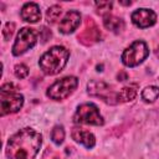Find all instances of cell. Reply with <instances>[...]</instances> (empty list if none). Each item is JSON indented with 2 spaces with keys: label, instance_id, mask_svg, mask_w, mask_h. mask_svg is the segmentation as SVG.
Here are the masks:
<instances>
[{
  "label": "cell",
  "instance_id": "obj_1",
  "mask_svg": "<svg viewBox=\"0 0 159 159\" xmlns=\"http://www.w3.org/2000/svg\"><path fill=\"white\" fill-rule=\"evenodd\" d=\"M42 144V135L32 128H22L12 134L6 144L9 159H34Z\"/></svg>",
  "mask_w": 159,
  "mask_h": 159
},
{
  "label": "cell",
  "instance_id": "obj_2",
  "mask_svg": "<svg viewBox=\"0 0 159 159\" xmlns=\"http://www.w3.org/2000/svg\"><path fill=\"white\" fill-rule=\"evenodd\" d=\"M70 57V52L63 46H53L46 51L39 61V66L43 73L48 76L57 75L63 70Z\"/></svg>",
  "mask_w": 159,
  "mask_h": 159
},
{
  "label": "cell",
  "instance_id": "obj_3",
  "mask_svg": "<svg viewBox=\"0 0 159 159\" xmlns=\"http://www.w3.org/2000/svg\"><path fill=\"white\" fill-rule=\"evenodd\" d=\"M0 101H1V116L15 113L20 111V108L24 104L22 94L17 92V88L12 83H5L1 86Z\"/></svg>",
  "mask_w": 159,
  "mask_h": 159
},
{
  "label": "cell",
  "instance_id": "obj_4",
  "mask_svg": "<svg viewBox=\"0 0 159 159\" xmlns=\"http://www.w3.org/2000/svg\"><path fill=\"white\" fill-rule=\"evenodd\" d=\"M149 55L148 46L144 41H134L129 47H127L122 53V62L127 67H135L142 63Z\"/></svg>",
  "mask_w": 159,
  "mask_h": 159
},
{
  "label": "cell",
  "instance_id": "obj_5",
  "mask_svg": "<svg viewBox=\"0 0 159 159\" xmlns=\"http://www.w3.org/2000/svg\"><path fill=\"white\" fill-rule=\"evenodd\" d=\"M75 123L78 124H91V125H103L104 119L101 116L98 108L93 103H83L77 107L73 116Z\"/></svg>",
  "mask_w": 159,
  "mask_h": 159
},
{
  "label": "cell",
  "instance_id": "obj_6",
  "mask_svg": "<svg viewBox=\"0 0 159 159\" xmlns=\"http://www.w3.org/2000/svg\"><path fill=\"white\" fill-rule=\"evenodd\" d=\"M78 86V80L73 76L63 77L55 83H52L47 89V97L55 101H61L67 98Z\"/></svg>",
  "mask_w": 159,
  "mask_h": 159
},
{
  "label": "cell",
  "instance_id": "obj_7",
  "mask_svg": "<svg viewBox=\"0 0 159 159\" xmlns=\"http://www.w3.org/2000/svg\"><path fill=\"white\" fill-rule=\"evenodd\" d=\"M37 42V32L34 29L30 27H22L17 36L16 40L12 45V55L14 56H20L25 53L27 50L32 48Z\"/></svg>",
  "mask_w": 159,
  "mask_h": 159
},
{
  "label": "cell",
  "instance_id": "obj_8",
  "mask_svg": "<svg viewBox=\"0 0 159 159\" xmlns=\"http://www.w3.org/2000/svg\"><path fill=\"white\" fill-rule=\"evenodd\" d=\"M87 89L91 96L97 97L108 104L118 103V98H117L118 93H116L111 86H108L102 81H91L87 84Z\"/></svg>",
  "mask_w": 159,
  "mask_h": 159
},
{
  "label": "cell",
  "instance_id": "obj_9",
  "mask_svg": "<svg viewBox=\"0 0 159 159\" xmlns=\"http://www.w3.org/2000/svg\"><path fill=\"white\" fill-rule=\"evenodd\" d=\"M130 19L135 26H138L140 29H145V27L153 26L155 24L157 15L153 10L142 7V9H137L135 11H133Z\"/></svg>",
  "mask_w": 159,
  "mask_h": 159
},
{
  "label": "cell",
  "instance_id": "obj_10",
  "mask_svg": "<svg viewBox=\"0 0 159 159\" xmlns=\"http://www.w3.org/2000/svg\"><path fill=\"white\" fill-rule=\"evenodd\" d=\"M80 24H81V14L76 10H71L60 21L58 30H60V32L67 35V34L73 32L80 26Z\"/></svg>",
  "mask_w": 159,
  "mask_h": 159
},
{
  "label": "cell",
  "instance_id": "obj_11",
  "mask_svg": "<svg viewBox=\"0 0 159 159\" xmlns=\"http://www.w3.org/2000/svg\"><path fill=\"white\" fill-rule=\"evenodd\" d=\"M78 39L84 45H91L93 42H97L101 40V31L97 27V25L93 22L92 19H88L86 22V26L81 35H78Z\"/></svg>",
  "mask_w": 159,
  "mask_h": 159
},
{
  "label": "cell",
  "instance_id": "obj_12",
  "mask_svg": "<svg viewBox=\"0 0 159 159\" xmlns=\"http://www.w3.org/2000/svg\"><path fill=\"white\" fill-rule=\"evenodd\" d=\"M71 135H72V139H73L75 142H77V143H80V144L84 145V147L88 148V149H89V148H93L94 144H96V138H94V135H93L91 132H88V130H86V129H83V128H80V127L72 128Z\"/></svg>",
  "mask_w": 159,
  "mask_h": 159
},
{
  "label": "cell",
  "instance_id": "obj_13",
  "mask_svg": "<svg viewBox=\"0 0 159 159\" xmlns=\"http://www.w3.org/2000/svg\"><path fill=\"white\" fill-rule=\"evenodd\" d=\"M21 17L26 22H37L39 20H41L40 6L35 2H26L21 9Z\"/></svg>",
  "mask_w": 159,
  "mask_h": 159
},
{
  "label": "cell",
  "instance_id": "obj_14",
  "mask_svg": "<svg viewBox=\"0 0 159 159\" xmlns=\"http://www.w3.org/2000/svg\"><path fill=\"white\" fill-rule=\"evenodd\" d=\"M103 25L107 30H109L112 32H120L124 29V21L122 19L109 15V14L103 17Z\"/></svg>",
  "mask_w": 159,
  "mask_h": 159
},
{
  "label": "cell",
  "instance_id": "obj_15",
  "mask_svg": "<svg viewBox=\"0 0 159 159\" xmlns=\"http://www.w3.org/2000/svg\"><path fill=\"white\" fill-rule=\"evenodd\" d=\"M137 89H138V84L137 83H132L128 84L125 87H123L119 92H118V102H130L135 98L137 96Z\"/></svg>",
  "mask_w": 159,
  "mask_h": 159
},
{
  "label": "cell",
  "instance_id": "obj_16",
  "mask_svg": "<svg viewBox=\"0 0 159 159\" xmlns=\"http://www.w3.org/2000/svg\"><path fill=\"white\" fill-rule=\"evenodd\" d=\"M158 97H159V88L155 86L145 87L142 91V99L147 103H153Z\"/></svg>",
  "mask_w": 159,
  "mask_h": 159
},
{
  "label": "cell",
  "instance_id": "obj_17",
  "mask_svg": "<svg viewBox=\"0 0 159 159\" xmlns=\"http://www.w3.org/2000/svg\"><path fill=\"white\" fill-rule=\"evenodd\" d=\"M65 139V129L62 125H56L53 127V129L51 130V140L56 144V145H60L62 144Z\"/></svg>",
  "mask_w": 159,
  "mask_h": 159
},
{
  "label": "cell",
  "instance_id": "obj_18",
  "mask_svg": "<svg viewBox=\"0 0 159 159\" xmlns=\"http://www.w3.org/2000/svg\"><path fill=\"white\" fill-rule=\"evenodd\" d=\"M61 12H62V10H61V7L58 5H53V6L48 7V10L46 11V20H47V22H50V24L56 22L57 19L60 17Z\"/></svg>",
  "mask_w": 159,
  "mask_h": 159
},
{
  "label": "cell",
  "instance_id": "obj_19",
  "mask_svg": "<svg viewBox=\"0 0 159 159\" xmlns=\"http://www.w3.org/2000/svg\"><path fill=\"white\" fill-rule=\"evenodd\" d=\"M96 7L98 10V12L101 15H108V12L112 9V2L109 1H101V2H96Z\"/></svg>",
  "mask_w": 159,
  "mask_h": 159
},
{
  "label": "cell",
  "instance_id": "obj_20",
  "mask_svg": "<svg viewBox=\"0 0 159 159\" xmlns=\"http://www.w3.org/2000/svg\"><path fill=\"white\" fill-rule=\"evenodd\" d=\"M14 73L17 78H25L27 75H29V68L24 65V63H20V65H16L15 68H14Z\"/></svg>",
  "mask_w": 159,
  "mask_h": 159
},
{
  "label": "cell",
  "instance_id": "obj_21",
  "mask_svg": "<svg viewBox=\"0 0 159 159\" xmlns=\"http://www.w3.org/2000/svg\"><path fill=\"white\" fill-rule=\"evenodd\" d=\"M14 30H15V24L14 22H6L4 29H2V36L5 40H10L12 34H14Z\"/></svg>",
  "mask_w": 159,
  "mask_h": 159
},
{
  "label": "cell",
  "instance_id": "obj_22",
  "mask_svg": "<svg viewBox=\"0 0 159 159\" xmlns=\"http://www.w3.org/2000/svg\"><path fill=\"white\" fill-rule=\"evenodd\" d=\"M118 80H119V81H124V80H127V75L122 72L120 75H118Z\"/></svg>",
  "mask_w": 159,
  "mask_h": 159
},
{
  "label": "cell",
  "instance_id": "obj_23",
  "mask_svg": "<svg viewBox=\"0 0 159 159\" xmlns=\"http://www.w3.org/2000/svg\"><path fill=\"white\" fill-rule=\"evenodd\" d=\"M48 159H58V158H57V157H55V155H53V157H51V158H48Z\"/></svg>",
  "mask_w": 159,
  "mask_h": 159
}]
</instances>
